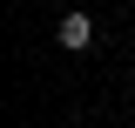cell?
<instances>
[{
	"label": "cell",
	"mask_w": 135,
	"mask_h": 128,
	"mask_svg": "<svg viewBox=\"0 0 135 128\" xmlns=\"http://www.w3.org/2000/svg\"><path fill=\"white\" fill-rule=\"evenodd\" d=\"M54 41H61L68 54H81V47H95V14H68L61 27H54Z\"/></svg>",
	"instance_id": "cell-1"
}]
</instances>
